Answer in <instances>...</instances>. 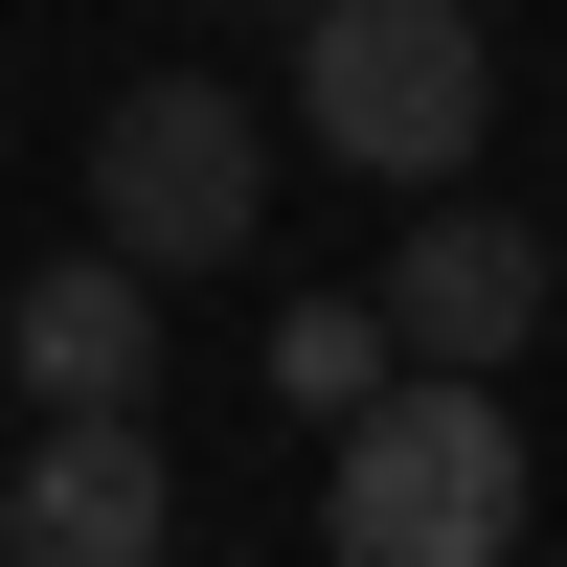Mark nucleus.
<instances>
[{
  "label": "nucleus",
  "mask_w": 567,
  "mask_h": 567,
  "mask_svg": "<svg viewBox=\"0 0 567 567\" xmlns=\"http://www.w3.org/2000/svg\"><path fill=\"white\" fill-rule=\"evenodd\" d=\"M182 545V477L136 409H45L23 477H0V567H159Z\"/></svg>",
  "instance_id": "20e7f679"
},
{
  "label": "nucleus",
  "mask_w": 567,
  "mask_h": 567,
  "mask_svg": "<svg viewBox=\"0 0 567 567\" xmlns=\"http://www.w3.org/2000/svg\"><path fill=\"white\" fill-rule=\"evenodd\" d=\"M250 205H272V136H250L227 69H136L114 114H91V250H136L159 296L250 250Z\"/></svg>",
  "instance_id": "7ed1b4c3"
},
{
  "label": "nucleus",
  "mask_w": 567,
  "mask_h": 567,
  "mask_svg": "<svg viewBox=\"0 0 567 567\" xmlns=\"http://www.w3.org/2000/svg\"><path fill=\"white\" fill-rule=\"evenodd\" d=\"M272 23H318V0H272Z\"/></svg>",
  "instance_id": "6e6552de"
},
{
  "label": "nucleus",
  "mask_w": 567,
  "mask_h": 567,
  "mask_svg": "<svg viewBox=\"0 0 567 567\" xmlns=\"http://www.w3.org/2000/svg\"><path fill=\"white\" fill-rule=\"evenodd\" d=\"M341 567H523V409L477 363H409L386 409H341V477H318Z\"/></svg>",
  "instance_id": "f257e3e1"
},
{
  "label": "nucleus",
  "mask_w": 567,
  "mask_h": 567,
  "mask_svg": "<svg viewBox=\"0 0 567 567\" xmlns=\"http://www.w3.org/2000/svg\"><path fill=\"white\" fill-rule=\"evenodd\" d=\"M386 341L499 386V363L545 341V227H523V205H409V250H386Z\"/></svg>",
  "instance_id": "39448f33"
},
{
  "label": "nucleus",
  "mask_w": 567,
  "mask_h": 567,
  "mask_svg": "<svg viewBox=\"0 0 567 567\" xmlns=\"http://www.w3.org/2000/svg\"><path fill=\"white\" fill-rule=\"evenodd\" d=\"M272 386H296V409H386V386H409L386 296H318V318H272Z\"/></svg>",
  "instance_id": "0eeeda50"
},
{
  "label": "nucleus",
  "mask_w": 567,
  "mask_h": 567,
  "mask_svg": "<svg viewBox=\"0 0 567 567\" xmlns=\"http://www.w3.org/2000/svg\"><path fill=\"white\" fill-rule=\"evenodd\" d=\"M0 363H23V409H159V272L136 250H45Z\"/></svg>",
  "instance_id": "423d86ee"
},
{
  "label": "nucleus",
  "mask_w": 567,
  "mask_h": 567,
  "mask_svg": "<svg viewBox=\"0 0 567 567\" xmlns=\"http://www.w3.org/2000/svg\"><path fill=\"white\" fill-rule=\"evenodd\" d=\"M477 114H499L477 0H318V23H296V136H318V159L454 182V159H477Z\"/></svg>",
  "instance_id": "f03ea898"
}]
</instances>
